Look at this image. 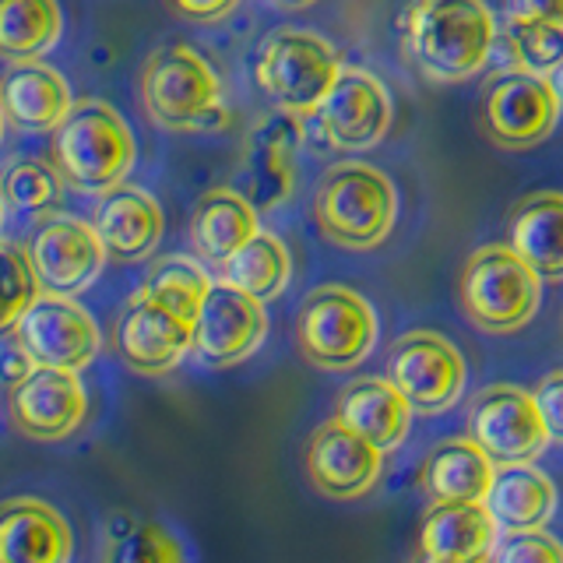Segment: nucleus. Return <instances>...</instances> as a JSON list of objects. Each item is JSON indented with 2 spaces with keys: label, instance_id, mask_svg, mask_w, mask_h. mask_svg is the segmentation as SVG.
I'll return each mask as SVG.
<instances>
[{
  "label": "nucleus",
  "instance_id": "nucleus-1",
  "mask_svg": "<svg viewBox=\"0 0 563 563\" xmlns=\"http://www.w3.org/2000/svg\"><path fill=\"white\" fill-rule=\"evenodd\" d=\"M416 67L433 81H465L486 67L500 25L475 0H422L401 14Z\"/></svg>",
  "mask_w": 563,
  "mask_h": 563
},
{
  "label": "nucleus",
  "instance_id": "nucleus-2",
  "mask_svg": "<svg viewBox=\"0 0 563 563\" xmlns=\"http://www.w3.org/2000/svg\"><path fill=\"white\" fill-rule=\"evenodd\" d=\"M313 222L342 251H374L398 222V190L377 166L339 163L313 190Z\"/></svg>",
  "mask_w": 563,
  "mask_h": 563
},
{
  "label": "nucleus",
  "instance_id": "nucleus-3",
  "mask_svg": "<svg viewBox=\"0 0 563 563\" xmlns=\"http://www.w3.org/2000/svg\"><path fill=\"white\" fill-rule=\"evenodd\" d=\"M49 152L64 184L88 194H110L120 187L137 155L128 120L99 99L75 102L70 117L53 131Z\"/></svg>",
  "mask_w": 563,
  "mask_h": 563
},
{
  "label": "nucleus",
  "instance_id": "nucleus-4",
  "mask_svg": "<svg viewBox=\"0 0 563 563\" xmlns=\"http://www.w3.org/2000/svg\"><path fill=\"white\" fill-rule=\"evenodd\" d=\"M342 53L324 35L299 25H282L261 43L254 78L282 113L313 117L342 75Z\"/></svg>",
  "mask_w": 563,
  "mask_h": 563
},
{
  "label": "nucleus",
  "instance_id": "nucleus-5",
  "mask_svg": "<svg viewBox=\"0 0 563 563\" xmlns=\"http://www.w3.org/2000/svg\"><path fill=\"white\" fill-rule=\"evenodd\" d=\"M457 299L479 331L515 334L539 313L542 278L507 243H486L468 254L457 278Z\"/></svg>",
  "mask_w": 563,
  "mask_h": 563
},
{
  "label": "nucleus",
  "instance_id": "nucleus-6",
  "mask_svg": "<svg viewBox=\"0 0 563 563\" xmlns=\"http://www.w3.org/2000/svg\"><path fill=\"white\" fill-rule=\"evenodd\" d=\"M141 102L166 131H208L225 120L222 81L190 46H158L141 67Z\"/></svg>",
  "mask_w": 563,
  "mask_h": 563
},
{
  "label": "nucleus",
  "instance_id": "nucleus-7",
  "mask_svg": "<svg viewBox=\"0 0 563 563\" xmlns=\"http://www.w3.org/2000/svg\"><path fill=\"white\" fill-rule=\"evenodd\" d=\"M296 345L303 360L328 374L360 366L377 345V313L345 286H317L296 313Z\"/></svg>",
  "mask_w": 563,
  "mask_h": 563
},
{
  "label": "nucleus",
  "instance_id": "nucleus-8",
  "mask_svg": "<svg viewBox=\"0 0 563 563\" xmlns=\"http://www.w3.org/2000/svg\"><path fill=\"white\" fill-rule=\"evenodd\" d=\"M468 440L497 468L532 465L550 448V430L536 409L532 391L515 384H489L468 405Z\"/></svg>",
  "mask_w": 563,
  "mask_h": 563
},
{
  "label": "nucleus",
  "instance_id": "nucleus-9",
  "mask_svg": "<svg viewBox=\"0 0 563 563\" xmlns=\"http://www.w3.org/2000/svg\"><path fill=\"white\" fill-rule=\"evenodd\" d=\"M560 120V102L545 78L525 70H500L479 96V128L497 148H536L553 134Z\"/></svg>",
  "mask_w": 563,
  "mask_h": 563
},
{
  "label": "nucleus",
  "instance_id": "nucleus-10",
  "mask_svg": "<svg viewBox=\"0 0 563 563\" xmlns=\"http://www.w3.org/2000/svg\"><path fill=\"white\" fill-rule=\"evenodd\" d=\"M465 360L451 339L437 331H409L391 345L387 380L409 398L412 412L437 416L465 391Z\"/></svg>",
  "mask_w": 563,
  "mask_h": 563
},
{
  "label": "nucleus",
  "instance_id": "nucleus-11",
  "mask_svg": "<svg viewBox=\"0 0 563 563\" xmlns=\"http://www.w3.org/2000/svg\"><path fill=\"white\" fill-rule=\"evenodd\" d=\"M8 334V331H4ZM22 349L43 369H64V374H81L99 352V324L85 307L67 296H40L18 328L11 331Z\"/></svg>",
  "mask_w": 563,
  "mask_h": 563
},
{
  "label": "nucleus",
  "instance_id": "nucleus-12",
  "mask_svg": "<svg viewBox=\"0 0 563 563\" xmlns=\"http://www.w3.org/2000/svg\"><path fill=\"white\" fill-rule=\"evenodd\" d=\"M35 275L43 282L46 296H75L99 278L106 264V246L92 222L49 216L35 225V233L25 246Z\"/></svg>",
  "mask_w": 563,
  "mask_h": 563
},
{
  "label": "nucleus",
  "instance_id": "nucleus-13",
  "mask_svg": "<svg viewBox=\"0 0 563 563\" xmlns=\"http://www.w3.org/2000/svg\"><path fill=\"white\" fill-rule=\"evenodd\" d=\"M313 117L321 123V134L328 137L331 148L366 152L380 145L387 131H391L395 106L380 78L360 67H345Z\"/></svg>",
  "mask_w": 563,
  "mask_h": 563
},
{
  "label": "nucleus",
  "instance_id": "nucleus-14",
  "mask_svg": "<svg viewBox=\"0 0 563 563\" xmlns=\"http://www.w3.org/2000/svg\"><path fill=\"white\" fill-rule=\"evenodd\" d=\"M303 465L317 493H324L331 500H356L374 489L384 451H377L366 437H360L334 416L310 433Z\"/></svg>",
  "mask_w": 563,
  "mask_h": 563
},
{
  "label": "nucleus",
  "instance_id": "nucleus-15",
  "mask_svg": "<svg viewBox=\"0 0 563 563\" xmlns=\"http://www.w3.org/2000/svg\"><path fill=\"white\" fill-rule=\"evenodd\" d=\"M268 334L264 303L225 282H216L194 321V352L216 369L236 366L261 349Z\"/></svg>",
  "mask_w": 563,
  "mask_h": 563
},
{
  "label": "nucleus",
  "instance_id": "nucleus-16",
  "mask_svg": "<svg viewBox=\"0 0 563 563\" xmlns=\"http://www.w3.org/2000/svg\"><path fill=\"white\" fill-rule=\"evenodd\" d=\"M8 416L29 440H64L85 422L88 398L78 374L35 366L32 377L8 391Z\"/></svg>",
  "mask_w": 563,
  "mask_h": 563
},
{
  "label": "nucleus",
  "instance_id": "nucleus-17",
  "mask_svg": "<svg viewBox=\"0 0 563 563\" xmlns=\"http://www.w3.org/2000/svg\"><path fill=\"white\" fill-rule=\"evenodd\" d=\"M113 349L120 363L134 369V374L163 377L169 369L180 366V360L194 349V324L176 321L173 313L134 296L117 321Z\"/></svg>",
  "mask_w": 563,
  "mask_h": 563
},
{
  "label": "nucleus",
  "instance_id": "nucleus-18",
  "mask_svg": "<svg viewBox=\"0 0 563 563\" xmlns=\"http://www.w3.org/2000/svg\"><path fill=\"white\" fill-rule=\"evenodd\" d=\"M303 141V117L272 113L246 137L243 152V198L257 211H268L289 198L296 180V152Z\"/></svg>",
  "mask_w": 563,
  "mask_h": 563
},
{
  "label": "nucleus",
  "instance_id": "nucleus-19",
  "mask_svg": "<svg viewBox=\"0 0 563 563\" xmlns=\"http://www.w3.org/2000/svg\"><path fill=\"white\" fill-rule=\"evenodd\" d=\"M0 110L11 128L25 134L57 131L70 117V85L57 67L29 60V64H8L4 85H0Z\"/></svg>",
  "mask_w": 563,
  "mask_h": 563
},
{
  "label": "nucleus",
  "instance_id": "nucleus-20",
  "mask_svg": "<svg viewBox=\"0 0 563 563\" xmlns=\"http://www.w3.org/2000/svg\"><path fill=\"white\" fill-rule=\"evenodd\" d=\"M75 536L57 507L14 497L0 507V563H70Z\"/></svg>",
  "mask_w": 563,
  "mask_h": 563
},
{
  "label": "nucleus",
  "instance_id": "nucleus-21",
  "mask_svg": "<svg viewBox=\"0 0 563 563\" xmlns=\"http://www.w3.org/2000/svg\"><path fill=\"white\" fill-rule=\"evenodd\" d=\"M493 479H497V465L465 437L440 440V444L430 448L427 462H422L419 486L430 507H468L486 504Z\"/></svg>",
  "mask_w": 563,
  "mask_h": 563
},
{
  "label": "nucleus",
  "instance_id": "nucleus-22",
  "mask_svg": "<svg viewBox=\"0 0 563 563\" xmlns=\"http://www.w3.org/2000/svg\"><path fill=\"white\" fill-rule=\"evenodd\" d=\"M92 225L110 257L141 261L163 240L166 222H163V208H158V201L148 190L120 184L99 198Z\"/></svg>",
  "mask_w": 563,
  "mask_h": 563
},
{
  "label": "nucleus",
  "instance_id": "nucleus-23",
  "mask_svg": "<svg viewBox=\"0 0 563 563\" xmlns=\"http://www.w3.org/2000/svg\"><path fill=\"white\" fill-rule=\"evenodd\" d=\"M507 246L542 282H563V194L539 190L510 208Z\"/></svg>",
  "mask_w": 563,
  "mask_h": 563
},
{
  "label": "nucleus",
  "instance_id": "nucleus-24",
  "mask_svg": "<svg viewBox=\"0 0 563 563\" xmlns=\"http://www.w3.org/2000/svg\"><path fill=\"white\" fill-rule=\"evenodd\" d=\"M412 405L387 377H363L352 380L339 395V419L366 437L377 451H395L409 437Z\"/></svg>",
  "mask_w": 563,
  "mask_h": 563
},
{
  "label": "nucleus",
  "instance_id": "nucleus-25",
  "mask_svg": "<svg viewBox=\"0 0 563 563\" xmlns=\"http://www.w3.org/2000/svg\"><path fill=\"white\" fill-rule=\"evenodd\" d=\"M500 542V528L486 504L430 507L419 528V553L448 563H483Z\"/></svg>",
  "mask_w": 563,
  "mask_h": 563
},
{
  "label": "nucleus",
  "instance_id": "nucleus-26",
  "mask_svg": "<svg viewBox=\"0 0 563 563\" xmlns=\"http://www.w3.org/2000/svg\"><path fill=\"white\" fill-rule=\"evenodd\" d=\"M261 233L257 208L240 190L216 187L198 198L190 216V243L198 257L225 264Z\"/></svg>",
  "mask_w": 563,
  "mask_h": 563
},
{
  "label": "nucleus",
  "instance_id": "nucleus-27",
  "mask_svg": "<svg viewBox=\"0 0 563 563\" xmlns=\"http://www.w3.org/2000/svg\"><path fill=\"white\" fill-rule=\"evenodd\" d=\"M556 486L536 465H504L486 497L489 518L497 521L504 536L542 532V525L553 518Z\"/></svg>",
  "mask_w": 563,
  "mask_h": 563
},
{
  "label": "nucleus",
  "instance_id": "nucleus-28",
  "mask_svg": "<svg viewBox=\"0 0 563 563\" xmlns=\"http://www.w3.org/2000/svg\"><path fill=\"white\" fill-rule=\"evenodd\" d=\"M289 275H292L289 246L272 233H257L240 254L219 264V282L261 299V303L286 292Z\"/></svg>",
  "mask_w": 563,
  "mask_h": 563
},
{
  "label": "nucleus",
  "instance_id": "nucleus-29",
  "mask_svg": "<svg viewBox=\"0 0 563 563\" xmlns=\"http://www.w3.org/2000/svg\"><path fill=\"white\" fill-rule=\"evenodd\" d=\"M211 286H216V282H211V275L194 257H163L148 268L145 286H141L137 296L155 303L158 310L173 313L176 321L194 324Z\"/></svg>",
  "mask_w": 563,
  "mask_h": 563
},
{
  "label": "nucleus",
  "instance_id": "nucleus-30",
  "mask_svg": "<svg viewBox=\"0 0 563 563\" xmlns=\"http://www.w3.org/2000/svg\"><path fill=\"white\" fill-rule=\"evenodd\" d=\"M64 14L53 0H8L0 4V53L11 64H29L57 46Z\"/></svg>",
  "mask_w": 563,
  "mask_h": 563
},
{
  "label": "nucleus",
  "instance_id": "nucleus-31",
  "mask_svg": "<svg viewBox=\"0 0 563 563\" xmlns=\"http://www.w3.org/2000/svg\"><path fill=\"white\" fill-rule=\"evenodd\" d=\"M500 46L515 64V70L536 78H550L563 64V29L550 22H536V18L515 14L504 8V29H500Z\"/></svg>",
  "mask_w": 563,
  "mask_h": 563
},
{
  "label": "nucleus",
  "instance_id": "nucleus-32",
  "mask_svg": "<svg viewBox=\"0 0 563 563\" xmlns=\"http://www.w3.org/2000/svg\"><path fill=\"white\" fill-rule=\"evenodd\" d=\"M64 201V176L43 158L22 155L4 173V205L22 216H46Z\"/></svg>",
  "mask_w": 563,
  "mask_h": 563
},
{
  "label": "nucleus",
  "instance_id": "nucleus-33",
  "mask_svg": "<svg viewBox=\"0 0 563 563\" xmlns=\"http://www.w3.org/2000/svg\"><path fill=\"white\" fill-rule=\"evenodd\" d=\"M102 563H187V553L169 528L141 521L106 542Z\"/></svg>",
  "mask_w": 563,
  "mask_h": 563
},
{
  "label": "nucleus",
  "instance_id": "nucleus-34",
  "mask_svg": "<svg viewBox=\"0 0 563 563\" xmlns=\"http://www.w3.org/2000/svg\"><path fill=\"white\" fill-rule=\"evenodd\" d=\"M40 296L43 282L35 275L29 254L4 240V313H0V331H14L18 321L40 303Z\"/></svg>",
  "mask_w": 563,
  "mask_h": 563
},
{
  "label": "nucleus",
  "instance_id": "nucleus-35",
  "mask_svg": "<svg viewBox=\"0 0 563 563\" xmlns=\"http://www.w3.org/2000/svg\"><path fill=\"white\" fill-rule=\"evenodd\" d=\"M489 563H563V542L545 532L504 536Z\"/></svg>",
  "mask_w": 563,
  "mask_h": 563
},
{
  "label": "nucleus",
  "instance_id": "nucleus-36",
  "mask_svg": "<svg viewBox=\"0 0 563 563\" xmlns=\"http://www.w3.org/2000/svg\"><path fill=\"white\" fill-rule=\"evenodd\" d=\"M536 409L545 422V430H550V440L563 444V369H553V374H545L539 384H536Z\"/></svg>",
  "mask_w": 563,
  "mask_h": 563
},
{
  "label": "nucleus",
  "instance_id": "nucleus-37",
  "mask_svg": "<svg viewBox=\"0 0 563 563\" xmlns=\"http://www.w3.org/2000/svg\"><path fill=\"white\" fill-rule=\"evenodd\" d=\"M32 369H35L32 356L22 349V342H18L14 334L8 331L4 334V380H8V391L22 384L25 377H32Z\"/></svg>",
  "mask_w": 563,
  "mask_h": 563
},
{
  "label": "nucleus",
  "instance_id": "nucleus-38",
  "mask_svg": "<svg viewBox=\"0 0 563 563\" xmlns=\"http://www.w3.org/2000/svg\"><path fill=\"white\" fill-rule=\"evenodd\" d=\"M515 14L536 18V22H550L563 29V0H521V4H507Z\"/></svg>",
  "mask_w": 563,
  "mask_h": 563
},
{
  "label": "nucleus",
  "instance_id": "nucleus-39",
  "mask_svg": "<svg viewBox=\"0 0 563 563\" xmlns=\"http://www.w3.org/2000/svg\"><path fill=\"white\" fill-rule=\"evenodd\" d=\"M233 8H236L233 0H216V4H169V11L187 18V22H219Z\"/></svg>",
  "mask_w": 563,
  "mask_h": 563
},
{
  "label": "nucleus",
  "instance_id": "nucleus-40",
  "mask_svg": "<svg viewBox=\"0 0 563 563\" xmlns=\"http://www.w3.org/2000/svg\"><path fill=\"white\" fill-rule=\"evenodd\" d=\"M545 81H550V88H553V96H556V102H560V113H563V64L553 70V75L550 78H545Z\"/></svg>",
  "mask_w": 563,
  "mask_h": 563
},
{
  "label": "nucleus",
  "instance_id": "nucleus-41",
  "mask_svg": "<svg viewBox=\"0 0 563 563\" xmlns=\"http://www.w3.org/2000/svg\"><path fill=\"white\" fill-rule=\"evenodd\" d=\"M412 563H448V560H433V556H427V553H416ZM483 563H489V560H483Z\"/></svg>",
  "mask_w": 563,
  "mask_h": 563
}]
</instances>
